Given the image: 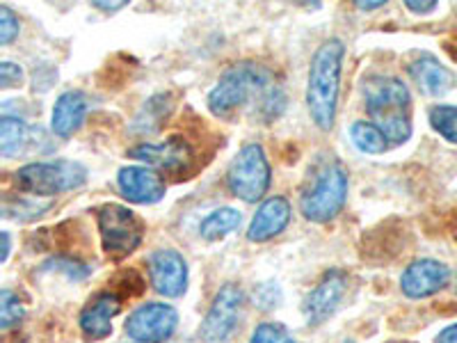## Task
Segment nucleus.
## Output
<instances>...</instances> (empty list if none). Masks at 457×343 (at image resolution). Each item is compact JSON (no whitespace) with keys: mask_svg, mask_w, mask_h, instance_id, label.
I'll return each instance as SVG.
<instances>
[{"mask_svg":"<svg viewBox=\"0 0 457 343\" xmlns=\"http://www.w3.org/2000/svg\"><path fill=\"white\" fill-rule=\"evenodd\" d=\"M254 101L256 113L263 121H272L284 110L286 99L275 73L263 64L240 63L224 73L220 83L208 94V108L220 117H228L245 104Z\"/></svg>","mask_w":457,"mask_h":343,"instance_id":"1","label":"nucleus"},{"mask_svg":"<svg viewBox=\"0 0 457 343\" xmlns=\"http://www.w3.org/2000/svg\"><path fill=\"white\" fill-rule=\"evenodd\" d=\"M345 46L341 39H328L312 57L307 85V105L312 120L320 130H329L337 120L338 88Z\"/></svg>","mask_w":457,"mask_h":343,"instance_id":"2","label":"nucleus"},{"mask_svg":"<svg viewBox=\"0 0 457 343\" xmlns=\"http://www.w3.org/2000/svg\"><path fill=\"white\" fill-rule=\"evenodd\" d=\"M366 108L389 145H403L411 136V96L407 85L394 76H375L364 88Z\"/></svg>","mask_w":457,"mask_h":343,"instance_id":"3","label":"nucleus"},{"mask_svg":"<svg viewBox=\"0 0 457 343\" xmlns=\"http://www.w3.org/2000/svg\"><path fill=\"white\" fill-rule=\"evenodd\" d=\"M348 197V177L341 165L322 167L313 177L312 186L302 193V215L312 222H329L343 211Z\"/></svg>","mask_w":457,"mask_h":343,"instance_id":"4","label":"nucleus"},{"mask_svg":"<svg viewBox=\"0 0 457 343\" xmlns=\"http://www.w3.org/2000/svg\"><path fill=\"white\" fill-rule=\"evenodd\" d=\"M96 220H99L105 255L120 261L140 247L145 224L130 208L121 206V204H104L96 211Z\"/></svg>","mask_w":457,"mask_h":343,"instance_id":"5","label":"nucleus"},{"mask_svg":"<svg viewBox=\"0 0 457 343\" xmlns=\"http://www.w3.org/2000/svg\"><path fill=\"white\" fill-rule=\"evenodd\" d=\"M87 181V170L80 163L53 161L30 163L16 172V183L32 195H60L76 190Z\"/></svg>","mask_w":457,"mask_h":343,"instance_id":"6","label":"nucleus"},{"mask_svg":"<svg viewBox=\"0 0 457 343\" xmlns=\"http://www.w3.org/2000/svg\"><path fill=\"white\" fill-rule=\"evenodd\" d=\"M228 190L238 199L254 204L270 188V165L261 145H247L238 151L227 172Z\"/></svg>","mask_w":457,"mask_h":343,"instance_id":"7","label":"nucleus"},{"mask_svg":"<svg viewBox=\"0 0 457 343\" xmlns=\"http://www.w3.org/2000/svg\"><path fill=\"white\" fill-rule=\"evenodd\" d=\"M177 325V309L165 302H146L126 318L124 328L136 343H165Z\"/></svg>","mask_w":457,"mask_h":343,"instance_id":"8","label":"nucleus"},{"mask_svg":"<svg viewBox=\"0 0 457 343\" xmlns=\"http://www.w3.org/2000/svg\"><path fill=\"white\" fill-rule=\"evenodd\" d=\"M240 309H243L240 286L224 284L202 322L204 343H227L238 325Z\"/></svg>","mask_w":457,"mask_h":343,"instance_id":"9","label":"nucleus"},{"mask_svg":"<svg viewBox=\"0 0 457 343\" xmlns=\"http://www.w3.org/2000/svg\"><path fill=\"white\" fill-rule=\"evenodd\" d=\"M130 158L146 163V165L156 167V170L181 177L187 167H193L195 163V149L193 145L181 136H171L165 142L158 145H140L136 149L129 151Z\"/></svg>","mask_w":457,"mask_h":343,"instance_id":"10","label":"nucleus"},{"mask_svg":"<svg viewBox=\"0 0 457 343\" xmlns=\"http://www.w3.org/2000/svg\"><path fill=\"white\" fill-rule=\"evenodd\" d=\"M151 284L161 296L181 297L187 289V265L177 250H158L149 259Z\"/></svg>","mask_w":457,"mask_h":343,"instance_id":"11","label":"nucleus"},{"mask_svg":"<svg viewBox=\"0 0 457 343\" xmlns=\"http://www.w3.org/2000/svg\"><path fill=\"white\" fill-rule=\"evenodd\" d=\"M448 272L446 265L442 261L435 259H419L403 272L400 277V289L411 300H419V297H428L432 293L442 291L444 286L448 284Z\"/></svg>","mask_w":457,"mask_h":343,"instance_id":"12","label":"nucleus"},{"mask_svg":"<svg viewBox=\"0 0 457 343\" xmlns=\"http://www.w3.org/2000/svg\"><path fill=\"white\" fill-rule=\"evenodd\" d=\"M343 293H345V275L343 272L332 271L322 277L320 284L309 293L304 307H302L309 325H320L322 321H328L337 312L338 302L343 300Z\"/></svg>","mask_w":457,"mask_h":343,"instance_id":"13","label":"nucleus"},{"mask_svg":"<svg viewBox=\"0 0 457 343\" xmlns=\"http://www.w3.org/2000/svg\"><path fill=\"white\" fill-rule=\"evenodd\" d=\"M121 197L133 204H156L165 197V183L154 170L146 167H124L117 174Z\"/></svg>","mask_w":457,"mask_h":343,"instance_id":"14","label":"nucleus"},{"mask_svg":"<svg viewBox=\"0 0 457 343\" xmlns=\"http://www.w3.org/2000/svg\"><path fill=\"white\" fill-rule=\"evenodd\" d=\"M291 222V204L284 197H272L256 211L250 229H247V238L252 243H265V240L275 238L288 227Z\"/></svg>","mask_w":457,"mask_h":343,"instance_id":"15","label":"nucleus"},{"mask_svg":"<svg viewBox=\"0 0 457 343\" xmlns=\"http://www.w3.org/2000/svg\"><path fill=\"white\" fill-rule=\"evenodd\" d=\"M121 300L114 293H99L80 312V330L89 339H105L112 332V318L120 314Z\"/></svg>","mask_w":457,"mask_h":343,"instance_id":"16","label":"nucleus"},{"mask_svg":"<svg viewBox=\"0 0 457 343\" xmlns=\"http://www.w3.org/2000/svg\"><path fill=\"white\" fill-rule=\"evenodd\" d=\"M410 76L428 96H442V94L451 92L455 88V76L439 60L430 55L416 57L414 63L410 64Z\"/></svg>","mask_w":457,"mask_h":343,"instance_id":"17","label":"nucleus"},{"mask_svg":"<svg viewBox=\"0 0 457 343\" xmlns=\"http://www.w3.org/2000/svg\"><path fill=\"white\" fill-rule=\"evenodd\" d=\"M85 114H87V96L83 92H64L53 105V133L60 138H71L83 126Z\"/></svg>","mask_w":457,"mask_h":343,"instance_id":"18","label":"nucleus"},{"mask_svg":"<svg viewBox=\"0 0 457 343\" xmlns=\"http://www.w3.org/2000/svg\"><path fill=\"white\" fill-rule=\"evenodd\" d=\"M32 136H35V129H30L26 121L3 114V120H0V151H3V156H21L23 151H28V146H30Z\"/></svg>","mask_w":457,"mask_h":343,"instance_id":"19","label":"nucleus"},{"mask_svg":"<svg viewBox=\"0 0 457 343\" xmlns=\"http://www.w3.org/2000/svg\"><path fill=\"white\" fill-rule=\"evenodd\" d=\"M171 108H174V99L170 94H154L137 113L133 121V133H158L162 121L170 117Z\"/></svg>","mask_w":457,"mask_h":343,"instance_id":"20","label":"nucleus"},{"mask_svg":"<svg viewBox=\"0 0 457 343\" xmlns=\"http://www.w3.org/2000/svg\"><path fill=\"white\" fill-rule=\"evenodd\" d=\"M240 213L236 211V208H218V211H213L211 215H206L202 222V227H199V234H202L204 240H220L224 238L227 234H231V231H236V229L240 227Z\"/></svg>","mask_w":457,"mask_h":343,"instance_id":"21","label":"nucleus"},{"mask_svg":"<svg viewBox=\"0 0 457 343\" xmlns=\"http://www.w3.org/2000/svg\"><path fill=\"white\" fill-rule=\"evenodd\" d=\"M350 136H353L354 145L366 151V154H382L389 146V140L382 136V130L375 124H369V121H354Z\"/></svg>","mask_w":457,"mask_h":343,"instance_id":"22","label":"nucleus"},{"mask_svg":"<svg viewBox=\"0 0 457 343\" xmlns=\"http://www.w3.org/2000/svg\"><path fill=\"white\" fill-rule=\"evenodd\" d=\"M432 129L448 142L457 145V108L455 105H436L430 110Z\"/></svg>","mask_w":457,"mask_h":343,"instance_id":"23","label":"nucleus"},{"mask_svg":"<svg viewBox=\"0 0 457 343\" xmlns=\"http://www.w3.org/2000/svg\"><path fill=\"white\" fill-rule=\"evenodd\" d=\"M23 318V305L12 291L0 293V328L10 330Z\"/></svg>","mask_w":457,"mask_h":343,"instance_id":"24","label":"nucleus"},{"mask_svg":"<svg viewBox=\"0 0 457 343\" xmlns=\"http://www.w3.org/2000/svg\"><path fill=\"white\" fill-rule=\"evenodd\" d=\"M250 343H295L293 337L277 322H261L252 334Z\"/></svg>","mask_w":457,"mask_h":343,"instance_id":"25","label":"nucleus"},{"mask_svg":"<svg viewBox=\"0 0 457 343\" xmlns=\"http://www.w3.org/2000/svg\"><path fill=\"white\" fill-rule=\"evenodd\" d=\"M16 35H19V19L10 7L3 5L0 7V44L7 46V44L14 42Z\"/></svg>","mask_w":457,"mask_h":343,"instance_id":"26","label":"nucleus"},{"mask_svg":"<svg viewBox=\"0 0 457 343\" xmlns=\"http://www.w3.org/2000/svg\"><path fill=\"white\" fill-rule=\"evenodd\" d=\"M46 268L51 271H62L64 275L71 277V280H83L85 275L89 272V268L80 261H73V259H57V261H48Z\"/></svg>","mask_w":457,"mask_h":343,"instance_id":"27","label":"nucleus"},{"mask_svg":"<svg viewBox=\"0 0 457 343\" xmlns=\"http://www.w3.org/2000/svg\"><path fill=\"white\" fill-rule=\"evenodd\" d=\"M23 80V71L21 67H16L12 63H3L0 64V88L10 89L14 85H19Z\"/></svg>","mask_w":457,"mask_h":343,"instance_id":"28","label":"nucleus"},{"mask_svg":"<svg viewBox=\"0 0 457 343\" xmlns=\"http://www.w3.org/2000/svg\"><path fill=\"white\" fill-rule=\"evenodd\" d=\"M407 10L416 12V14H428V12L436 10L435 0H407Z\"/></svg>","mask_w":457,"mask_h":343,"instance_id":"29","label":"nucleus"},{"mask_svg":"<svg viewBox=\"0 0 457 343\" xmlns=\"http://www.w3.org/2000/svg\"><path fill=\"white\" fill-rule=\"evenodd\" d=\"M436 343H457V325H451V328L444 330V332L436 337Z\"/></svg>","mask_w":457,"mask_h":343,"instance_id":"30","label":"nucleus"},{"mask_svg":"<svg viewBox=\"0 0 457 343\" xmlns=\"http://www.w3.org/2000/svg\"><path fill=\"white\" fill-rule=\"evenodd\" d=\"M94 7H96V10H104V12H117V10H121V7H126V3H117V5H108V3H104V0H99V3H94Z\"/></svg>","mask_w":457,"mask_h":343,"instance_id":"31","label":"nucleus"},{"mask_svg":"<svg viewBox=\"0 0 457 343\" xmlns=\"http://www.w3.org/2000/svg\"><path fill=\"white\" fill-rule=\"evenodd\" d=\"M385 5L382 0H370V3H357L359 10H379V7Z\"/></svg>","mask_w":457,"mask_h":343,"instance_id":"32","label":"nucleus"},{"mask_svg":"<svg viewBox=\"0 0 457 343\" xmlns=\"http://www.w3.org/2000/svg\"><path fill=\"white\" fill-rule=\"evenodd\" d=\"M3 261H7V256H10V234L7 231H3Z\"/></svg>","mask_w":457,"mask_h":343,"instance_id":"33","label":"nucleus"},{"mask_svg":"<svg viewBox=\"0 0 457 343\" xmlns=\"http://www.w3.org/2000/svg\"><path fill=\"white\" fill-rule=\"evenodd\" d=\"M446 51L451 53V55H453V60H457V32H455V35L451 37V42L446 44Z\"/></svg>","mask_w":457,"mask_h":343,"instance_id":"34","label":"nucleus"}]
</instances>
